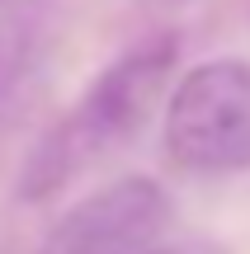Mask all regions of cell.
<instances>
[{"instance_id": "cell-1", "label": "cell", "mask_w": 250, "mask_h": 254, "mask_svg": "<svg viewBox=\"0 0 250 254\" xmlns=\"http://www.w3.org/2000/svg\"><path fill=\"white\" fill-rule=\"evenodd\" d=\"M175 57H179V43L170 33H156L104 66L99 80H90V90L28 151L24 170H19V198L47 202L66 184H76L85 170H94L113 151H123L147 127L151 109L161 104L170 71H175Z\"/></svg>"}, {"instance_id": "cell-5", "label": "cell", "mask_w": 250, "mask_h": 254, "mask_svg": "<svg viewBox=\"0 0 250 254\" xmlns=\"http://www.w3.org/2000/svg\"><path fill=\"white\" fill-rule=\"evenodd\" d=\"M161 5H175V0H161Z\"/></svg>"}, {"instance_id": "cell-2", "label": "cell", "mask_w": 250, "mask_h": 254, "mask_svg": "<svg viewBox=\"0 0 250 254\" xmlns=\"http://www.w3.org/2000/svg\"><path fill=\"white\" fill-rule=\"evenodd\" d=\"M166 160L184 174L250 170V62L213 57L179 75L166 104Z\"/></svg>"}, {"instance_id": "cell-3", "label": "cell", "mask_w": 250, "mask_h": 254, "mask_svg": "<svg viewBox=\"0 0 250 254\" xmlns=\"http://www.w3.org/2000/svg\"><path fill=\"white\" fill-rule=\"evenodd\" d=\"M170 221V198L151 179H118L81 198L33 254H147Z\"/></svg>"}, {"instance_id": "cell-4", "label": "cell", "mask_w": 250, "mask_h": 254, "mask_svg": "<svg viewBox=\"0 0 250 254\" xmlns=\"http://www.w3.org/2000/svg\"><path fill=\"white\" fill-rule=\"evenodd\" d=\"M147 254H222L213 245H175V250H147Z\"/></svg>"}]
</instances>
